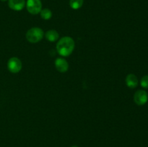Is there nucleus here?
Segmentation results:
<instances>
[{
    "label": "nucleus",
    "mask_w": 148,
    "mask_h": 147,
    "mask_svg": "<svg viewBox=\"0 0 148 147\" xmlns=\"http://www.w3.org/2000/svg\"><path fill=\"white\" fill-rule=\"evenodd\" d=\"M126 84H127V86H129L131 89H134L138 84L137 77L134 74H132L127 75V76L126 77Z\"/></svg>",
    "instance_id": "6e6552de"
},
{
    "label": "nucleus",
    "mask_w": 148,
    "mask_h": 147,
    "mask_svg": "<svg viewBox=\"0 0 148 147\" xmlns=\"http://www.w3.org/2000/svg\"><path fill=\"white\" fill-rule=\"evenodd\" d=\"M8 5L10 9L14 11H20L25 5V0H9Z\"/></svg>",
    "instance_id": "0eeeda50"
},
{
    "label": "nucleus",
    "mask_w": 148,
    "mask_h": 147,
    "mask_svg": "<svg viewBox=\"0 0 148 147\" xmlns=\"http://www.w3.org/2000/svg\"><path fill=\"white\" fill-rule=\"evenodd\" d=\"M83 4V0H70L69 5L73 10H78L81 8Z\"/></svg>",
    "instance_id": "9d476101"
},
{
    "label": "nucleus",
    "mask_w": 148,
    "mask_h": 147,
    "mask_svg": "<svg viewBox=\"0 0 148 147\" xmlns=\"http://www.w3.org/2000/svg\"><path fill=\"white\" fill-rule=\"evenodd\" d=\"M0 1H7V0H0Z\"/></svg>",
    "instance_id": "ddd939ff"
},
{
    "label": "nucleus",
    "mask_w": 148,
    "mask_h": 147,
    "mask_svg": "<svg viewBox=\"0 0 148 147\" xmlns=\"http://www.w3.org/2000/svg\"><path fill=\"white\" fill-rule=\"evenodd\" d=\"M134 100L135 103L138 105H143L147 102V93L144 90H138L136 92L134 96Z\"/></svg>",
    "instance_id": "39448f33"
},
{
    "label": "nucleus",
    "mask_w": 148,
    "mask_h": 147,
    "mask_svg": "<svg viewBox=\"0 0 148 147\" xmlns=\"http://www.w3.org/2000/svg\"><path fill=\"white\" fill-rule=\"evenodd\" d=\"M44 36L43 30L39 27H32L26 33V39L30 43H36L40 41Z\"/></svg>",
    "instance_id": "f03ea898"
},
{
    "label": "nucleus",
    "mask_w": 148,
    "mask_h": 147,
    "mask_svg": "<svg viewBox=\"0 0 148 147\" xmlns=\"http://www.w3.org/2000/svg\"><path fill=\"white\" fill-rule=\"evenodd\" d=\"M46 38L50 42H55L59 39V33L54 30H50L46 33Z\"/></svg>",
    "instance_id": "1a4fd4ad"
},
{
    "label": "nucleus",
    "mask_w": 148,
    "mask_h": 147,
    "mask_svg": "<svg viewBox=\"0 0 148 147\" xmlns=\"http://www.w3.org/2000/svg\"><path fill=\"white\" fill-rule=\"evenodd\" d=\"M40 16H41V17L43 19V20H49V19L51 18L52 17L51 11L47 8H45L43 9V10H41V11H40Z\"/></svg>",
    "instance_id": "9b49d317"
},
{
    "label": "nucleus",
    "mask_w": 148,
    "mask_h": 147,
    "mask_svg": "<svg viewBox=\"0 0 148 147\" xmlns=\"http://www.w3.org/2000/svg\"><path fill=\"white\" fill-rule=\"evenodd\" d=\"M141 86H143V88H145V89H147L148 88V76H144L141 79Z\"/></svg>",
    "instance_id": "f8f14e48"
},
{
    "label": "nucleus",
    "mask_w": 148,
    "mask_h": 147,
    "mask_svg": "<svg viewBox=\"0 0 148 147\" xmlns=\"http://www.w3.org/2000/svg\"><path fill=\"white\" fill-rule=\"evenodd\" d=\"M27 10L31 14H38L40 12L42 4L40 0H27L26 4Z\"/></svg>",
    "instance_id": "20e7f679"
},
{
    "label": "nucleus",
    "mask_w": 148,
    "mask_h": 147,
    "mask_svg": "<svg viewBox=\"0 0 148 147\" xmlns=\"http://www.w3.org/2000/svg\"><path fill=\"white\" fill-rule=\"evenodd\" d=\"M55 67L61 73H64L69 69V63L64 59L58 58L55 61Z\"/></svg>",
    "instance_id": "423d86ee"
},
{
    "label": "nucleus",
    "mask_w": 148,
    "mask_h": 147,
    "mask_svg": "<svg viewBox=\"0 0 148 147\" xmlns=\"http://www.w3.org/2000/svg\"><path fill=\"white\" fill-rule=\"evenodd\" d=\"M23 65L22 62L18 58L12 57L9 59L7 62V68L8 70L12 74H17L21 71Z\"/></svg>",
    "instance_id": "7ed1b4c3"
},
{
    "label": "nucleus",
    "mask_w": 148,
    "mask_h": 147,
    "mask_svg": "<svg viewBox=\"0 0 148 147\" xmlns=\"http://www.w3.org/2000/svg\"><path fill=\"white\" fill-rule=\"evenodd\" d=\"M75 41L73 39L68 36L61 38L56 44V50L62 56H69L72 54L75 49Z\"/></svg>",
    "instance_id": "f257e3e1"
},
{
    "label": "nucleus",
    "mask_w": 148,
    "mask_h": 147,
    "mask_svg": "<svg viewBox=\"0 0 148 147\" xmlns=\"http://www.w3.org/2000/svg\"><path fill=\"white\" fill-rule=\"evenodd\" d=\"M72 147H78V146H72Z\"/></svg>",
    "instance_id": "4468645a"
}]
</instances>
